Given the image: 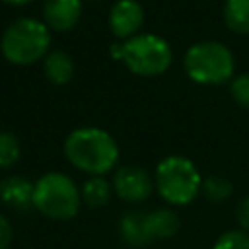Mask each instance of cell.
Wrapping results in <instances>:
<instances>
[{"instance_id":"cell-7","label":"cell","mask_w":249,"mask_h":249,"mask_svg":"<svg viewBox=\"0 0 249 249\" xmlns=\"http://www.w3.org/2000/svg\"><path fill=\"white\" fill-rule=\"evenodd\" d=\"M113 187L117 195L126 202H142L152 193L150 175L136 165H124L117 169L113 177Z\"/></svg>"},{"instance_id":"cell-18","label":"cell","mask_w":249,"mask_h":249,"mask_svg":"<svg viewBox=\"0 0 249 249\" xmlns=\"http://www.w3.org/2000/svg\"><path fill=\"white\" fill-rule=\"evenodd\" d=\"M212 249H249V233L243 230H231L222 233Z\"/></svg>"},{"instance_id":"cell-5","label":"cell","mask_w":249,"mask_h":249,"mask_svg":"<svg viewBox=\"0 0 249 249\" xmlns=\"http://www.w3.org/2000/svg\"><path fill=\"white\" fill-rule=\"evenodd\" d=\"M82 202V195L74 181L64 173H45L33 189V206L53 218V220H68L78 214Z\"/></svg>"},{"instance_id":"cell-10","label":"cell","mask_w":249,"mask_h":249,"mask_svg":"<svg viewBox=\"0 0 249 249\" xmlns=\"http://www.w3.org/2000/svg\"><path fill=\"white\" fill-rule=\"evenodd\" d=\"M33 189L35 185L25 177L12 175L0 181V198L14 210H29L33 206Z\"/></svg>"},{"instance_id":"cell-17","label":"cell","mask_w":249,"mask_h":249,"mask_svg":"<svg viewBox=\"0 0 249 249\" xmlns=\"http://www.w3.org/2000/svg\"><path fill=\"white\" fill-rule=\"evenodd\" d=\"M202 193L210 198V200H224L231 195V183L218 177V175H212V177H206L202 179V185H200Z\"/></svg>"},{"instance_id":"cell-1","label":"cell","mask_w":249,"mask_h":249,"mask_svg":"<svg viewBox=\"0 0 249 249\" xmlns=\"http://www.w3.org/2000/svg\"><path fill=\"white\" fill-rule=\"evenodd\" d=\"M64 154L68 161L89 175H103L119 160L115 138L95 126L72 130L64 140Z\"/></svg>"},{"instance_id":"cell-3","label":"cell","mask_w":249,"mask_h":249,"mask_svg":"<svg viewBox=\"0 0 249 249\" xmlns=\"http://www.w3.org/2000/svg\"><path fill=\"white\" fill-rule=\"evenodd\" d=\"M51 45V29L33 18H19L12 21L0 41L4 58L12 64H33L47 54Z\"/></svg>"},{"instance_id":"cell-22","label":"cell","mask_w":249,"mask_h":249,"mask_svg":"<svg viewBox=\"0 0 249 249\" xmlns=\"http://www.w3.org/2000/svg\"><path fill=\"white\" fill-rule=\"evenodd\" d=\"M4 4H10V6H25V4H29V2H33V0H2Z\"/></svg>"},{"instance_id":"cell-8","label":"cell","mask_w":249,"mask_h":249,"mask_svg":"<svg viewBox=\"0 0 249 249\" xmlns=\"http://www.w3.org/2000/svg\"><path fill=\"white\" fill-rule=\"evenodd\" d=\"M144 23V10L136 0H119L109 12V27L117 39H130Z\"/></svg>"},{"instance_id":"cell-21","label":"cell","mask_w":249,"mask_h":249,"mask_svg":"<svg viewBox=\"0 0 249 249\" xmlns=\"http://www.w3.org/2000/svg\"><path fill=\"white\" fill-rule=\"evenodd\" d=\"M12 241V228H10V222L0 214V249H8Z\"/></svg>"},{"instance_id":"cell-15","label":"cell","mask_w":249,"mask_h":249,"mask_svg":"<svg viewBox=\"0 0 249 249\" xmlns=\"http://www.w3.org/2000/svg\"><path fill=\"white\" fill-rule=\"evenodd\" d=\"M82 198L88 206L91 208H99L103 204L109 202V196H111V187L105 179H101V175H91L84 187H82Z\"/></svg>"},{"instance_id":"cell-13","label":"cell","mask_w":249,"mask_h":249,"mask_svg":"<svg viewBox=\"0 0 249 249\" xmlns=\"http://www.w3.org/2000/svg\"><path fill=\"white\" fill-rule=\"evenodd\" d=\"M43 70L51 84L64 86L66 82H70V78L74 74V62L64 51H51L45 56Z\"/></svg>"},{"instance_id":"cell-6","label":"cell","mask_w":249,"mask_h":249,"mask_svg":"<svg viewBox=\"0 0 249 249\" xmlns=\"http://www.w3.org/2000/svg\"><path fill=\"white\" fill-rule=\"evenodd\" d=\"M185 72L196 84H224L233 74L231 51L216 41H202L185 53Z\"/></svg>"},{"instance_id":"cell-4","label":"cell","mask_w":249,"mask_h":249,"mask_svg":"<svg viewBox=\"0 0 249 249\" xmlns=\"http://www.w3.org/2000/svg\"><path fill=\"white\" fill-rule=\"evenodd\" d=\"M202 177L195 163L183 156H167L156 167L158 193L175 206L189 204L200 191Z\"/></svg>"},{"instance_id":"cell-12","label":"cell","mask_w":249,"mask_h":249,"mask_svg":"<svg viewBox=\"0 0 249 249\" xmlns=\"http://www.w3.org/2000/svg\"><path fill=\"white\" fill-rule=\"evenodd\" d=\"M119 231H121V237L132 247H144L152 243L146 230L144 212H126L119 222Z\"/></svg>"},{"instance_id":"cell-20","label":"cell","mask_w":249,"mask_h":249,"mask_svg":"<svg viewBox=\"0 0 249 249\" xmlns=\"http://www.w3.org/2000/svg\"><path fill=\"white\" fill-rule=\"evenodd\" d=\"M235 216H237V222H239L241 230L249 233V196H245V198H241V200L237 202Z\"/></svg>"},{"instance_id":"cell-11","label":"cell","mask_w":249,"mask_h":249,"mask_svg":"<svg viewBox=\"0 0 249 249\" xmlns=\"http://www.w3.org/2000/svg\"><path fill=\"white\" fill-rule=\"evenodd\" d=\"M146 230L150 241L167 239L179 230V216L169 208H156L146 214Z\"/></svg>"},{"instance_id":"cell-19","label":"cell","mask_w":249,"mask_h":249,"mask_svg":"<svg viewBox=\"0 0 249 249\" xmlns=\"http://www.w3.org/2000/svg\"><path fill=\"white\" fill-rule=\"evenodd\" d=\"M231 97L241 105L249 109V74H241L231 82Z\"/></svg>"},{"instance_id":"cell-2","label":"cell","mask_w":249,"mask_h":249,"mask_svg":"<svg viewBox=\"0 0 249 249\" xmlns=\"http://www.w3.org/2000/svg\"><path fill=\"white\" fill-rule=\"evenodd\" d=\"M111 56L123 60L124 66L138 76L163 74L173 60L169 43L154 33L134 35L119 45H113Z\"/></svg>"},{"instance_id":"cell-16","label":"cell","mask_w":249,"mask_h":249,"mask_svg":"<svg viewBox=\"0 0 249 249\" xmlns=\"http://www.w3.org/2000/svg\"><path fill=\"white\" fill-rule=\"evenodd\" d=\"M21 156V144L16 134L0 132V167H12Z\"/></svg>"},{"instance_id":"cell-9","label":"cell","mask_w":249,"mask_h":249,"mask_svg":"<svg viewBox=\"0 0 249 249\" xmlns=\"http://www.w3.org/2000/svg\"><path fill=\"white\" fill-rule=\"evenodd\" d=\"M82 16V0H45L43 18L45 25L53 31L72 29Z\"/></svg>"},{"instance_id":"cell-14","label":"cell","mask_w":249,"mask_h":249,"mask_svg":"<svg viewBox=\"0 0 249 249\" xmlns=\"http://www.w3.org/2000/svg\"><path fill=\"white\" fill-rule=\"evenodd\" d=\"M224 19L231 31L249 35V0H226Z\"/></svg>"}]
</instances>
